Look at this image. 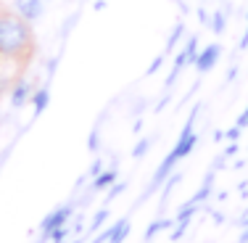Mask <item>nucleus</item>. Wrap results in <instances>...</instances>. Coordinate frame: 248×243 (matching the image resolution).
Returning <instances> with one entry per match:
<instances>
[{
	"mask_svg": "<svg viewBox=\"0 0 248 243\" xmlns=\"http://www.w3.org/2000/svg\"><path fill=\"white\" fill-rule=\"evenodd\" d=\"M29 45V29L19 19H0V53L3 56H16Z\"/></svg>",
	"mask_w": 248,
	"mask_h": 243,
	"instance_id": "nucleus-1",
	"label": "nucleus"
},
{
	"mask_svg": "<svg viewBox=\"0 0 248 243\" xmlns=\"http://www.w3.org/2000/svg\"><path fill=\"white\" fill-rule=\"evenodd\" d=\"M74 214V206L72 204H63V206H58V209H53L48 217L40 222V241L37 243H45V241H50V233H53V227H58V225H66L69 219H72Z\"/></svg>",
	"mask_w": 248,
	"mask_h": 243,
	"instance_id": "nucleus-2",
	"label": "nucleus"
},
{
	"mask_svg": "<svg viewBox=\"0 0 248 243\" xmlns=\"http://www.w3.org/2000/svg\"><path fill=\"white\" fill-rule=\"evenodd\" d=\"M219 56H222V48H219L217 43L206 45V48L198 53V58H196V69H198V74H206L209 69H214V66H217V61H219Z\"/></svg>",
	"mask_w": 248,
	"mask_h": 243,
	"instance_id": "nucleus-3",
	"label": "nucleus"
},
{
	"mask_svg": "<svg viewBox=\"0 0 248 243\" xmlns=\"http://www.w3.org/2000/svg\"><path fill=\"white\" fill-rule=\"evenodd\" d=\"M16 11L21 14V19L34 21L43 16V0H16Z\"/></svg>",
	"mask_w": 248,
	"mask_h": 243,
	"instance_id": "nucleus-4",
	"label": "nucleus"
},
{
	"mask_svg": "<svg viewBox=\"0 0 248 243\" xmlns=\"http://www.w3.org/2000/svg\"><path fill=\"white\" fill-rule=\"evenodd\" d=\"M116 177H119V172H116V167H111V169L100 172V175L93 177V188H90V191H93V193H98V191H108V188L116 182Z\"/></svg>",
	"mask_w": 248,
	"mask_h": 243,
	"instance_id": "nucleus-5",
	"label": "nucleus"
},
{
	"mask_svg": "<svg viewBox=\"0 0 248 243\" xmlns=\"http://www.w3.org/2000/svg\"><path fill=\"white\" fill-rule=\"evenodd\" d=\"M172 227H174V219H164V217L153 219V222L148 225V230L143 233V243H151L158 233H161V230H172Z\"/></svg>",
	"mask_w": 248,
	"mask_h": 243,
	"instance_id": "nucleus-6",
	"label": "nucleus"
},
{
	"mask_svg": "<svg viewBox=\"0 0 248 243\" xmlns=\"http://www.w3.org/2000/svg\"><path fill=\"white\" fill-rule=\"evenodd\" d=\"M29 93H32V87H29V82H16V87H14V93H11V106L14 109H21V106L29 100Z\"/></svg>",
	"mask_w": 248,
	"mask_h": 243,
	"instance_id": "nucleus-7",
	"label": "nucleus"
},
{
	"mask_svg": "<svg viewBox=\"0 0 248 243\" xmlns=\"http://www.w3.org/2000/svg\"><path fill=\"white\" fill-rule=\"evenodd\" d=\"M214 177H217V169H211L209 175L203 177V185H201V188H198V193L190 198L193 204H198V206H201V204H203V201L211 195V191H214Z\"/></svg>",
	"mask_w": 248,
	"mask_h": 243,
	"instance_id": "nucleus-8",
	"label": "nucleus"
},
{
	"mask_svg": "<svg viewBox=\"0 0 248 243\" xmlns=\"http://www.w3.org/2000/svg\"><path fill=\"white\" fill-rule=\"evenodd\" d=\"M48 103H50V87L45 85V87H40L37 93H34V116H40L45 109H48Z\"/></svg>",
	"mask_w": 248,
	"mask_h": 243,
	"instance_id": "nucleus-9",
	"label": "nucleus"
},
{
	"mask_svg": "<svg viewBox=\"0 0 248 243\" xmlns=\"http://www.w3.org/2000/svg\"><path fill=\"white\" fill-rule=\"evenodd\" d=\"M129 235V219L124 217L119 222H114V235H111L108 243H124V238Z\"/></svg>",
	"mask_w": 248,
	"mask_h": 243,
	"instance_id": "nucleus-10",
	"label": "nucleus"
},
{
	"mask_svg": "<svg viewBox=\"0 0 248 243\" xmlns=\"http://www.w3.org/2000/svg\"><path fill=\"white\" fill-rule=\"evenodd\" d=\"M180 180H182V175H180V172H172V175H169L167 180H164V185H161V204H167V198L172 195L174 185H177Z\"/></svg>",
	"mask_w": 248,
	"mask_h": 243,
	"instance_id": "nucleus-11",
	"label": "nucleus"
},
{
	"mask_svg": "<svg viewBox=\"0 0 248 243\" xmlns=\"http://www.w3.org/2000/svg\"><path fill=\"white\" fill-rule=\"evenodd\" d=\"M209 27H211V32H214V34H222L224 29H227V16H224V11H217V14L211 16Z\"/></svg>",
	"mask_w": 248,
	"mask_h": 243,
	"instance_id": "nucleus-12",
	"label": "nucleus"
},
{
	"mask_svg": "<svg viewBox=\"0 0 248 243\" xmlns=\"http://www.w3.org/2000/svg\"><path fill=\"white\" fill-rule=\"evenodd\" d=\"M182 32H185V27L182 24H174V29H172V34H169V40H167V48H164V53H172L174 48H177V43H180V37H182Z\"/></svg>",
	"mask_w": 248,
	"mask_h": 243,
	"instance_id": "nucleus-13",
	"label": "nucleus"
},
{
	"mask_svg": "<svg viewBox=\"0 0 248 243\" xmlns=\"http://www.w3.org/2000/svg\"><path fill=\"white\" fill-rule=\"evenodd\" d=\"M106 219H108V209H98L95 211V217H93V222H90V227L85 230V233H90V235H95L98 230H100V225L106 222Z\"/></svg>",
	"mask_w": 248,
	"mask_h": 243,
	"instance_id": "nucleus-14",
	"label": "nucleus"
},
{
	"mask_svg": "<svg viewBox=\"0 0 248 243\" xmlns=\"http://www.w3.org/2000/svg\"><path fill=\"white\" fill-rule=\"evenodd\" d=\"M69 235H72V227H69V225H58L50 233V243H66Z\"/></svg>",
	"mask_w": 248,
	"mask_h": 243,
	"instance_id": "nucleus-15",
	"label": "nucleus"
},
{
	"mask_svg": "<svg viewBox=\"0 0 248 243\" xmlns=\"http://www.w3.org/2000/svg\"><path fill=\"white\" fill-rule=\"evenodd\" d=\"M185 53H187V64H196V58H198V37L196 34L185 43Z\"/></svg>",
	"mask_w": 248,
	"mask_h": 243,
	"instance_id": "nucleus-16",
	"label": "nucleus"
},
{
	"mask_svg": "<svg viewBox=\"0 0 248 243\" xmlns=\"http://www.w3.org/2000/svg\"><path fill=\"white\" fill-rule=\"evenodd\" d=\"M148 148H151V138L140 140V143H138V146L132 148V156H135V159H143L145 153H148Z\"/></svg>",
	"mask_w": 248,
	"mask_h": 243,
	"instance_id": "nucleus-17",
	"label": "nucleus"
},
{
	"mask_svg": "<svg viewBox=\"0 0 248 243\" xmlns=\"http://www.w3.org/2000/svg\"><path fill=\"white\" fill-rule=\"evenodd\" d=\"M124 188H127V182H114V185H111V191L106 193V204H111V201L116 198V195H119Z\"/></svg>",
	"mask_w": 248,
	"mask_h": 243,
	"instance_id": "nucleus-18",
	"label": "nucleus"
},
{
	"mask_svg": "<svg viewBox=\"0 0 248 243\" xmlns=\"http://www.w3.org/2000/svg\"><path fill=\"white\" fill-rule=\"evenodd\" d=\"M87 148H90L93 153H95L98 148H100V135H98V127L93 130V132H90V138H87Z\"/></svg>",
	"mask_w": 248,
	"mask_h": 243,
	"instance_id": "nucleus-19",
	"label": "nucleus"
},
{
	"mask_svg": "<svg viewBox=\"0 0 248 243\" xmlns=\"http://www.w3.org/2000/svg\"><path fill=\"white\" fill-rule=\"evenodd\" d=\"M100 172H103V159H95V162L90 164V169H87V177H95Z\"/></svg>",
	"mask_w": 248,
	"mask_h": 243,
	"instance_id": "nucleus-20",
	"label": "nucleus"
},
{
	"mask_svg": "<svg viewBox=\"0 0 248 243\" xmlns=\"http://www.w3.org/2000/svg\"><path fill=\"white\" fill-rule=\"evenodd\" d=\"M164 56H167V53H161V56H156V58H153V64L148 66V72H145V74H156L158 69H161V64H164Z\"/></svg>",
	"mask_w": 248,
	"mask_h": 243,
	"instance_id": "nucleus-21",
	"label": "nucleus"
},
{
	"mask_svg": "<svg viewBox=\"0 0 248 243\" xmlns=\"http://www.w3.org/2000/svg\"><path fill=\"white\" fill-rule=\"evenodd\" d=\"M224 138H227L230 143H232V140H238L240 138V127H238V124H235V127H230L227 132H224Z\"/></svg>",
	"mask_w": 248,
	"mask_h": 243,
	"instance_id": "nucleus-22",
	"label": "nucleus"
},
{
	"mask_svg": "<svg viewBox=\"0 0 248 243\" xmlns=\"http://www.w3.org/2000/svg\"><path fill=\"white\" fill-rule=\"evenodd\" d=\"M235 153H238V140H232V143L224 148V156H227V159H230V156H235Z\"/></svg>",
	"mask_w": 248,
	"mask_h": 243,
	"instance_id": "nucleus-23",
	"label": "nucleus"
},
{
	"mask_svg": "<svg viewBox=\"0 0 248 243\" xmlns=\"http://www.w3.org/2000/svg\"><path fill=\"white\" fill-rule=\"evenodd\" d=\"M235 124H238V127H240V130H246V127H248V109H246V111H243V114H240V116H238V122H235Z\"/></svg>",
	"mask_w": 248,
	"mask_h": 243,
	"instance_id": "nucleus-24",
	"label": "nucleus"
},
{
	"mask_svg": "<svg viewBox=\"0 0 248 243\" xmlns=\"http://www.w3.org/2000/svg\"><path fill=\"white\" fill-rule=\"evenodd\" d=\"M198 19H201V24H206V27H209V16H206V11H203V8L198 11Z\"/></svg>",
	"mask_w": 248,
	"mask_h": 243,
	"instance_id": "nucleus-25",
	"label": "nucleus"
},
{
	"mask_svg": "<svg viewBox=\"0 0 248 243\" xmlns=\"http://www.w3.org/2000/svg\"><path fill=\"white\" fill-rule=\"evenodd\" d=\"M248 48V27H246V32H243V40H240V50H246Z\"/></svg>",
	"mask_w": 248,
	"mask_h": 243,
	"instance_id": "nucleus-26",
	"label": "nucleus"
},
{
	"mask_svg": "<svg viewBox=\"0 0 248 243\" xmlns=\"http://www.w3.org/2000/svg\"><path fill=\"white\" fill-rule=\"evenodd\" d=\"M238 243H248V225L243 227V233H240V238H238Z\"/></svg>",
	"mask_w": 248,
	"mask_h": 243,
	"instance_id": "nucleus-27",
	"label": "nucleus"
},
{
	"mask_svg": "<svg viewBox=\"0 0 248 243\" xmlns=\"http://www.w3.org/2000/svg\"><path fill=\"white\" fill-rule=\"evenodd\" d=\"M235 77H238V66H232V69L227 72V82H230V80H235Z\"/></svg>",
	"mask_w": 248,
	"mask_h": 243,
	"instance_id": "nucleus-28",
	"label": "nucleus"
},
{
	"mask_svg": "<svg viewBox=\"0 0 248 243\" xmlns=\"http://www.w3.org/2000/svg\"><path fill=\"white\" fill-rule=\"evenodd\" d=\"M240 225H243V227H246V225H248V211H246L243 217H240Z\"/></svg>",
	"mask_w": 248,
	"mask_h": 243,
	"instance_id": "nucleus-29",
	"label": "nucleus"
},
{
	"mask_svg": "<svg viewBox=\"0 0 248 243\" xmlns=\"http://www.w3.org/2000/svg\"><path fill=\"white\" fill-rule=\"evenodd\" d=\"M246 19H248V14H246Z\"/></svg>",
	"mask_w": 248,
	"mask_h": 243,
	"instance_id": "nucleus-30",
	"label": "nucleus"
}]
</instances>
